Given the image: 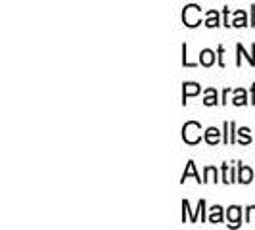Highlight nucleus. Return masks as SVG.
I'll use <instances>...</instances> for the list:
<instances>
[{
	"instance_id": "1",
	"label": "nucleus",
	"mask_w": 255,
	"mask_h": 230,
	"mask_svg": "<svg viewBox=\"0 0 255 230\" xmlns=\"http://www.w3.org/2000/svg\"><path fill=\"white\" fill-rule=\"evenodd\" d=\"M200 123H196V121H190V123H186L184 128H182V138L188 142V144H196V142L200 140Z\"/></svg>"
},
{
	"instance_id": "2",
	"label": "nucleus",
	"mask_w": 255,
	"mask_h": 230,
	"mask_svg": "<svg viewBox=\"0 0 255 230\" xmlns=\"http://www.w3.org/2000/svg\"><path fill=\"white\" fill-rule=\"evenodd\" d=\"M182 19H184V23L188 27H196L198 23H200V8L198 6H188L186 10H184V13H182Z\"/></svg>"
},
{
	"instance_id": "3",
	"label": "nucleus",
	"mask_w": 255,
	"mask_h": 230,
	"mask_svg": "<svg viewBox=\"0 0 255 230\" xmlns=\"http://www.w3.org/2000/svg\"><path fill=\"white\" fill-rule=\"evenodd\" d=\"M219 134H221V132H219L215 127L207 128V130H205V140H207V144H217V142H219Z\"/></svg>"
},
{
	"instance_id": "4",
	"label": "nucleus",
	"mask_w": 255,
	"mask_h": 230,
	"mask_svg": "<svg viewBox=\"0 0 255 230\" xmlns=\"http://www.w3.org/2000/svg\"><path fill=\"white\" fill-rule=\"evenodd\" d=\"M200 62L204 65H211L213 62H215V54L211 50H204L202 54H200Z\"/></svg>"
},
{
	"instance_id": "5",
	"label": "nucleus",
	"mask_w": 255,
	"mask_h": 230,
	"mask_svg": "<svg viewBox=\"0 0 255 230\" xmlns=\"http://www.w3.org/2000/svg\"><path fill=\"white\" fill-rule=\"evenodd\" d=\"M252 179H254V173H252V169H250V167H240V182L248 184V182H250Z\"/></svg>"
},
{
	"instance_id": "6",
	"label": "nucleus",
	"mask_w": 255,
	"mask_h": 230,
	"mask_svg": "<svg viewBox=\"0 0 255 230\" xmlns=\"http://www.w3.org/2000/svg\"><path fill=\"white\" fill-rule=\"evenodd\" d=\"M223 221V211H221V207H213L211 209V215H209V223H221Z\"/></svg>"
},
{
	"instance_id": "7",
	"label": "nucleus",
	"mask_w": 255,
	"mask_h": 230,
	"mask_svg": "<svg viewBox=\"0 0 255 230\" xmlns=\"http://www.w3.org/2000/svg\"><path fill=\"white\" fill-rule=\"evenodd\" d=\"M229 221H232V225L236 227L240 221V207H230L229 209Z\"/></svg>"
},
{
	"instance_id": "8",
	"label": "nucleus",
	"mask_w": 255,
	"mask_h": 230,
	"mask_svg": "<svg viewBox=\"0 0 255 230\" xmlns=\"http://www.w3.org/2000/svg\"><path fill=\"white\" fill-rule=\"evenodd\" d=\"M200 92V87L198 85H194V83H188V85H184V98H188V96H194V94H198Z\"/></svg>"
},
{
	"instance_id": "9",
	"label": "nucleus",
	"mask_w": 255,
	"mask_h": 230,
	"mask_svg": "<svg viewBox=\"0 0 255 230\" xmlns=\"http://www.w3.org/2000/svg\"><path fill=\"white\" fill-rule=\"evenodd\" d=\"M186 177H194L196 180H200V177L196 175V169H194V161H188V167H186V171H184V175H182V180L186 179Z\"/></svg>"
},
{
	"instance_id": "10",
	"label": "nucleus",
	"mask_w": 255,
	"mask_h": 230,
	"mask_svg": "<svg viewBox=\"0 0 255 230\" xmlns=\"http://www.w3.org/2000/svg\"><path fill=\"white\" fill-rule=\"evenodd\" d=\"M205 25H207V27H217V25H219L217 12H209V19L205 21Z\"/></svg>"
},
{
	"instance_id": "11",
	"label": "nucleus",
	"mask_w": 255,
	"mask_h": 230,
	"mask_svg": "<svg viewBox=\"0 0 255 230\" xmlns=\"http://www.w3.org/2000/svg\"><path fill=\"white\" fill-rule=\"evenodd\" d=\"M213 92H215V90H213V89H209V90H207V98H205V100H204L205 106H213V104L217 102V94L213 96Z\"/></svg>"
},
{
	"instance_id": "12",
	"label": "nucleus",
	"mask_w": 255,
	"mask_h": 230,
	"mask_svg": "<svg viewBox=\"0 0 255 230\" xmlns=\"http://www.w3.org/2000/svg\"><path fill=\"white\" fill-rule=\"evenodd\" d=\"M234 104H236V106H242V104H246V98H244V90H238V96H236Z\"/></svg>"
},
{
	"instance_id": "13",
	"label": "nucleus",
	"mask_w": 255,
	"mask_h": 230,
	"mask_svg": "<svg viewBox=\"0 0 255 230\" xmlns=\"http://www.w3.org/2000/svg\"><path fill=\"white\" fill-rule=\"evenodd\" d=\"M242 15H244V12H238V19L234 21V25L236 27H242V25H246V21L242 19Z\"/></svg>"
},
{
	"instance_id": "14",
	"label": "nucleus",
	"mask_w": 255,
	"mask_h": 230,
	"mask_svg": "<svg viewBox=\"0 0 255 230\" xmlns=\"http://www.w3.org/2000/svg\"><path fill=\"white\" fill-rule=\"evenodd\" d=\"M250 223H255V207H250Z\"/></svg>"
}]
</instances>
